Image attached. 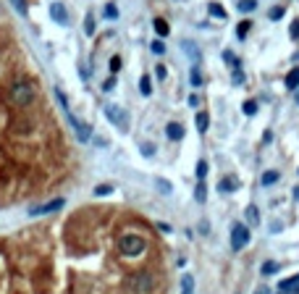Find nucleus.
<instances>
[{"label":"nucleus","instance_id":"41","mask_svg":"<svg viewBox=\"0 0 299 294\" xmlns=\"http://www.w3.org/2000/svg\"><path fill=\"white\" fill-rule=\"evenodd\" d=\"M113 87H116V76H110V79H108V82L103 84V89H105V92H110Z\"/></svg>","mask_w":299,"mask_h":294},{"label":"nucleus","instance_id":"33","mask_svg":"<svg viewBox=\"0 0 299 294\" xmlns=\"http://www.w3.org/2000/svg\"><path fill=\"white\" fill-rule=\"evenodd\" d=\"M108 66H110V74H118V71H121V58H118V55H113Z\"/></svg>","mask_w":299,"mask_h":294},{"label":"nucleus","instance_id":"32","mask_svg":"<svg viewBox=\"0 0 299 294\" xmlns=\"http://www.w3.org/2000/svg\"><path fill=\"white\" fill-rule=\"evenodd\" d=\"M150 50H152L155 55H163V53H166V45H163V42H160V40H155V42L150 45Z\"/></svg>","mask_w":299,"mask_h":294},{"label":"nucleus","instance_id":"1","mask_svg":"<svg viewBox=\"0 0 299 294\" xmlns=\"http://www.w3.org/2000/svg\"><path fill=\"white\" fill-rule=\"evenodd\" d=\"M8 97H11V103H13V105H18V108H27V105H32V103H34V97H37V89H34V84H32V82H27V79H18V82H13V84H11V89H8Z\"/></svg>","mask_w":299,"mask_h":294},{"label":"nucleus","instance_id":"35","mask_svg":"<svg viewBox=\"0 0 299 294\" xmlns=\"http://www.w3.org/2000/svg\"><path fill=\"white\" fill-rule=\"evenodd\" d=\"M223 61H226L228 66H234V69H239V61L234 58V53H231V50H226V53H223Z\"/></svg>","mask_w":299,"mask_h":294},{"label":"nucleus","instance_id":"15","mask_svg":"<svg viewBox=\"0 0 299 294\" xmlns=\"http://www.w3.org/2000/svg\"><path fill=\"white\" fill-rule=\"evenodd\" d=\"M278 179H281L278 171H265V173L260 176V184H263V187H273L275 182H278Z\"/></svg>","mask_w":299,"mask_h":294},{"label":"nucleus","instance_id":"29","mask_svg":"<svg viewBox=\"0 0 299 294\" xmlns=\"http://www.w3.org/2000/svg\"><path fill=\"white\" fill-rule=\"evenodd\" d=\"M84 32L87 34H95V16H92V13H87V18H84Z\"/></svg>","mask_w":299,"mask_h":294},{"label":"nucleus","instance_id":"37","mask_svg":"<svg viewBox=\"0 0 299 294\" xmlns=\"http://www.w3.org/2000/svg\"><path fill=\"white\" fill-rule=\"evenodd\" d=\"M278 268H281L278 263H265V265H263V273H265V276H270V273H275Z\"/></svg>","mask_w":299,"mask_h":294},{"label":"nucleus","instance_id":"4","mask_svg":"<svg viewBox=\"0 0 299 294\" xmlns=\"http://www.w3.org/2000/svg\"><path fill=\"white\" fill-rule=\"evenodd\" d=\"M66 119H68V124H71V126L76 129V137H79V142H89V140H92V126H89V124H82V121L74 116L71 110L66 113Z\"/></svg>","mask_w":299,"mask_h":294},{"label":"nucleus","instance_id":"18","mask_svg":"<svg viewBox=\"0 0 299 294\" xmlns=\"http://www.w3.org/2000/svg\"><path fill=\"white\" fill-rule=\"evenodd\" d=\"M249 29H252V21H249V18L239 21V24H236V37H239V40H244V37L249 34Z\"/></svg>","mask_w":299,"mask_h":294},{"label":"nucleus","instance_id":"14","mask_svg":"<svg viewBox=\"0 0 299 294\" xmlns=\"http://www.w3.org/2000/svg\"><path fill=\"white\" fill-rule=\"evenodd\" d=\"M244 215H247V223H249V226H257V223H260V210H257V205H247Z\"/></svg>","mask_w":299,"mask_h":294},{"label":"nucleus","instance_id":"44","mask_svg":"<svg viewBox=\"0 0 299 294\" xmlns=\"http://www.w3.org/2000/svg\"><path fill=\"white\" fill-rule=\"evenodd\" d=\"M294 103H296V105H299V92H296V95H294Z\"/></svg>","mask_w":299,"mask_h":294},{"label":"nucleus","instance_id":"16","mask_svg":"<svg viewBox=\"0 0 299 294\" xmlns=\"http://www.w3.org/2000/svg\"><path fill=\"white\" fill-rule=\"evenodd\" d=\"M296 286H299V273L291 276V279H286V281H281V284H278V291H281V294H289V291L296 289Z\"/></svg>","mask_w":299,"mask_h":294},{"label":"nucleus","instance_id":"25","mask_svg":"<svg viewBox=\"0 0 299 294\" xmlns=\"http://www.w3.org/2000/svg\"><path fill=\"white\" fill-rule=\"evenodd\" d=\"M189 82H192V87H202V82H205V79H202V71L197 69V66L189 71Z\"/></svg>","mask_w":299,"mask_h":294},{"label":"nucleus","instance_id":"8","mask_svg":"<svg viewBox=\"0 0 299 294\" xmlns=\"http://www.w3.org/2000/svg\"><path fill=\"white\" fill-rule=\"evenodd\" d=\"M50 16H53L55 24H63V27L71 24V18H68V13H66V8H63L61 3H53V6H50Z\"/></svg>","mask_w":299,"mask_h":294},{"label":"nucleus","instance_id":"2","mask_svg":"<svg viewBox=\"0 0 299 294\" xmlns=\"http://www.w3.org/2000/svg\"><path fill=\"white\" fill-rule=\"evenodd\" d=\"M118 250L124 252V258H136L145 252V239L139 234H124L118 242Z\"/></svg>","mask_w":299,"mask_h":294},{"label":"nucleus","instance_id":"17","mask_svg":"<svg viewBox=\"0 0 299 294\" xmlns=\"http://www.w3.org/2000/svg\"><path fill=\"white\" fill-rule=\"evenodd\" d=\"M152 27H155L157 37H168V32H171V27H168V21H166V18H155V21H152Z\"/></svg>","mask_w":299,"mask_h":294},{"label":"nucleus","instance_id":"20","mask_svg":"<svg viewBox=\"0 0 299 294\" xmlns=\"http://www.w3.org/2000/svg\"><path fill=\"white\" fill-rule=\"evenodd\" d=\"M181 294H194V279L181 276Z\"/></svg>","mask_w":299,"mask_h":294},{"label":"nucleus","instance_id":"3","mask_svg":"<svg viewBox=\"0 0 299 294\" xmlns=\"http://www.w3.org/2000/svg\"><path fill=\"white\" fill-rule=\"evenodd\" d=\"M247 244H249V229L244 223H234L231 226V250L239 252V250H244Z\"/></svg>","mask_w":299,"mask_h":294},{"label":"nucleus","instance_id":"19","mask_svg":"<svg viewBox=\"0 0 299 294\" xmlns=\"http://www.w3.org/2000/svg\"><path fill=\"white\" fill-rule=\"evenodd\" d=\"M139 92H142L145 97H150V95H152V79H150L147 74L139 79Z\"/></svg>","mask_w":299,"mask_h":294},{"label":"nucleus","instance_id":"36","mask_svg":"<svg viewBox=\"0 0 299 294\" xmlns=\"http://www.w3.org/2000/svg\"><path fill=\"white\" fill-rule=\"evenodd\" d=\"M155 76L166 82V76H168V69H166V66H163V63H157V66H155Z\"/></svg>","mask_w":299,"mask_h":294},{"label":"nucleus","instance_id":"39","mask_svg":"<svg viewBox=\"0 0 299 294\" xmlns=\"http://www.w3.org/2000/svg\"><path fill=\"white\" fill-rule=\"evenodd\" d=\"M142 155L152 158V155H155V145H150V142H147V145H142Z\"/></svg>","mask_w":299,"mask_h":294},{"label":"nucleus","instance_id":"12","mask_svg":"<svg viewBox=\"0 0 299 294\" xmlns=\"http://www.w3.org/2000/svg\"><path fill=\"white\" fill-rule=\"evenodd\" d=\"M236 189H239V179H234V176L223 179V182L218 184V192H236Z\"/></svg>","mask_w":299,"mask_h":294},{"label":"nucleus","instance_id":"40","mask_svg":"<svg viewBox=\"0 0 299 294\" xmlns=\"http://www.w3.org/2000/svg\"><path fill=\"white\" fill-rule=\"evenodd\" d=\"M289 34L294 37V40H299V18L294 21V24H291V29H289Z\"/></svg>","mask_w":299,"mask_h":294},{"label":"nucleus","instance_id":"45","mask_svg":"<svg viewBox=\"0 0 299 294\" xmlns=\"http://www.w3.org/2000/svg\"><path fill=\"white\" fill-rule=\"evenodd\" d=\"M176 3H181V0H176Z\"/></svg>","mask_w":299,"mask_h":294},{"label":"nucleus","instance_id":"42","mask_svg":"<svg viewBox=\"0 0 299 294\" xmlns=\"http://www.w3.org/2000/svg\"><path fill=\"white\" fill-rule=\"evenodd\" d=\"M189 105H192V108H197V105H200V97H197V95H192V97H189Z\"/></svg>","mask_w":299,"mask_h":294},{"label":"nucleus","instance_id":"23","mask_svg":"<svg viewBox=\"0 0 299 294\" xmlns=\"http://www.w3.org/2000/svg\"><path fill=\"white\" fill-rule=\"evenodd\" d=\"M284 13H286V8H284V6H273V8L268 11V18H270V21H281V18H284Z\"/></svg>","mask_w":299,"mask_h":294},{"label":"nucleus","instance_id":"28","mask_svg":"<svg viewBox=\"0 0 299 294\" xmlns=\"http://www.w3.org/2000/svg\"><path fill=\"white\" fill-rule=\"evenodd\" d=\"M205 176H208V161H200L197 163V182H205Z\"/></svg>","mask_w":299,"mask_h":294},{"label":"nucleus","instance_id":"9","mask_svg":"<svg viewBox=\"0 0 299 294\" xmlns=\"http://www.w3.org/2000/svg\"><path fill=\"white\" fill-rule=\"evenodd\" d=\"M166 137H168V140H173V142L184 140V126H181V124H176V121H171V124L166 126Z\"/></svg>","mask_w":299,"mask_h":294},{"label":"nucleus","instance_id":"7","mask_svg":"<svg viewBox=\"0 0 299 294\" xmlns=\"http://www.w3.org/2000/svg\"><path fill=\"white\" fill-rule=\"evenodd\" d=\"M66 205V200L63 197H55V200H50V202H45V205H37V208H32L29 210V215H45V213H55V210H61Z\"/></svg>","mask_w":299,"mask_h":294},{"label":"nucleus","instance_id":"38","mask_svg":"<svg viewBox=\"0 0 299 294\" xmlns=\"http://www.w3.org/2000/svg\"><path fill=\"white\" fill-rule=\"evenodd\" d=\"M234 84H244V71L242 69H234Z\"/></svg>","mask_w":299,"mask_h":294},{"label":"nucleus","instance_id":"43","mask_svg":"<svg viewBox=\"0 0 299 294\" xmlns=\"http://www.w3.org/2000/svg\"><path fill=\"white\" fill-rule=\"evenodd\" d=\"M294 197H296V200H299V187H296V189H294Z\"/></svg>","mask_w":299,"mask_h":294},{"label":"nucleus","instance_id":"31","mask_svg":"<svg viewBox=\"0 0 299 294\" xmlns=\"http://www.w3.org/2000/svg\"><path fill=\"white\" fill-rule=\"evenodd\" d=\"M105 18H118V6L116 3H108L105 6Z\"/></svg>","mask_w":299,"mask_h":294},{"label":"nucleus","instance_id":"27","mask_svg":"<svg viewBox=\"0 0 299 294\" xmlns=\"http://www.w3.org/2000/svg\"><path fill=\"white\" fill-rule=\"evenodd\" d=\"M242 110H244V116H255V113H257V100H247L242 105Z\"/></svg>","mask_w":299,"mask_h":294},{"label":"nucleus","instance_id":"10","mask_svg":"<svg viewBox=\"0 0 299 294\" xmlns=\"http://www.w3.org/2000/svg\"><path fill=\"white\" fill-rule=\"evenodd\" d=\"M181 50L187 53L189 58H194V61H200V55H202V53H200V45L192 42V40H184V42H181Z\"/></svg>","mask_w":299,"mask_h":294},{"label":"nucleus","instance_id":"26","mask_svg":"<svg viewBox=\"0 0 299 294\" xmlns=\"http://www.w3.org/2000/svg\"><path fill=\"white\" fill-rule=\"evenodd\" d=\"M194 200H197V202H205V200H208V189H205V182H197V189H194Z\"/></svg>","mask_w":299,"mask_h":294},{"label":"nucleus","instance_id":"13","mask_svg":"<svg viewBox=\"0 0 299 294\" xmlns=\"http://www.w3.org/2000/svg\"><path fill=\"white\" fill-rule=\"evenodd\" d=\"M194 124H197V131L205 134V131H208V126H210V116H208L205 110H200V113H197V119H194Z\"/></svg>","mask_w":299,"mask_h":294},{"label":"nucleus","instance_id":"6","mask_svg":"<svg viewBox=\"0 0 299 294\" xmlns=\"http://www.w3.org/2000/svg\"><path fill=\"white\" fill-rule=\"evenodd\" d=\"M129 286H131L134 291L145 294V291L152 289V276H150V273H134V276H129Z\"/></svg>","mask_w":299,"mask_h":294},{"label":"nucleus","instance_id":"24","mask_svg":"<svg viewBox=\"0 0 299 294\" xmlns=\"http://www.w3.org/2000/svg\"><path fill=\"white\" fill-rule=\"evenodd\" d=\"M11 6L16 8L18 16H27L29 13V6H27V0H11Z\"/></svg>","mask_w":299,"mask_h":294},{"label":"nucleus","instance_id":"34","mask_svg":"<svg viewBox=\"0 0 299 294\" xmlns=\"http://www.w3.org/2000/svg\"><path fill=\"white\" fill-rule=\"evenodd\" d=\"M110 192H113L110 184H100V187H95V197H105V194H110Z\"/></svg>","mask_w":299,"mask_h":294},{"label":"nucleus","instance_id":"11","mask_svg":"<svg viewBox=\"0 0 299 294\" xmlns=\"http://www.w3.org/2000/svg\"><path fill=\"white\" fill-rule=\"evenodd\" d=\"M284 84H286V89H299V66H294V69L286 74Z\"/></svg>","mask_w":299,"mask_h":294},{"label":"nucleus","instance_id":"30","mask_svg":"<svg viewBox=\"0 0 299 294\" xmlns=\"http://www.w3.org/2000/svg\"><path fill=\"white\" fill-rule=\"evenodd\" d=\"M155 187H157L160 192H163V194H171V192H173V187L166 182V179H157V182H155Z\"/></svg>","mask_w":299,"mask_h":294},{"label":"nucleus","instance_id":"5","mask_svg":"<svg viewBox=\"0 0 299 294\" xmlns=\"http://www.w3.org/2000/svg\"><path fill=\"white\" fill-rule=\"evenodd\" d=\"M105 116H108V121L110 124H116L118 129H129V121H126V113L118 108V105H105Z\"/></svg>","mask_w":299,"mask_h":294},{"label":"nucleus","instance_id":"21","mask_svg":"<svg viewBox=\"0 0 299 294\" xmlns=\"http://www.w3.org/2000/svg\"><path fill=\"white\" fill-rule=\"evenodd\" d=\"M236 8H239V13H252L257 8V3H255V0H239Z\"/></svg>","mask_w":299,"mask_h":294},{"label":"nucleus","instance_id":"46","mask_svg":"<svg viewBox=\"0 0 299 294\" xmlns=\"http://www.w3.org/2000/svg\"><path fill=\"white\" fill-rule=\"evenodd\" d=\"M278 294H281V291H278Z\"/></svg>","mask_w":299,"mask_h":294},{"label":"nucleus","instance_id":"22","mask_svg":"<svg viewBox=\"0 0 299 294\" xmlns=\"http://www.w3.org/2000/svg\"><path fill=\"white\" fill-rule=\"evenodd\" d=\"M208 11H210V16H213V18H226V16H228V13H226V8H223L221 3H210V6H208Z\"/></svg>","mask_w":299,"mask_h":294}]
</instances>
